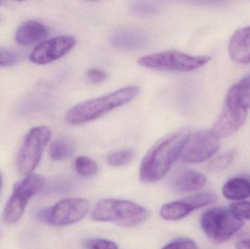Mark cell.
<instances>
[{"instance_id":"11","label":"cell","mask_w":250,"mask_h":249,"mask_svg":"<svg viewBox=\"0 0 250 249\" xmlns=\"http://www.w3.org/2000/svg\"><path fill=\"white\" fill-rule=\"evenodd\" d=\"M247 117V110L225 103L211 132L219 138L230 137L237 133L245 124Z\"/></svg>"},{"instance_id":"21","label":"cell","mask_w":250,"mask_h":249,"mask_svg":"<svg viewBox=\"0 0 250 249\" xmlns=\"http://www.w3.org/2000/svg\"><path fill=\"white\" fill-rule=\"evenodd\" d=\"M193 211L212 204L217 200V195L211 192H203L184 199Z\"/></svg>"},{"instance_id":"9","label":"cell","mask_w":250,"mask_h":249,"mask_svg":"<svg viewBox=\"0 0 250 249\" xmlns=\"http://www.w3.org/2000/svg\"><path fill=\"white\" fill-rule=\"evenodd\" d=\"M220 146V138L211 130H200L189 134L180 158L186 163H201L214 156Z\"/></svg>"},{"instance_id":"31","label":"cell","mask_w":250,"mask_h":249,"mask_svg":"<svg viewBox=\"0 0 250 249\" xmlns=\"http://www.w3.org/2000/svg\"><path fill=\"white\" fill-rule=\"evenodd\" d=\"M1 184H2V178H1V174H0V190H1Z\"/></svg>"},{"instance_id":"2","label":"cell","mask_w":250,"mask_h":249,"mask_svg":"<svg viewBox=\"0 0 250 249\" xmlns=\"http://www.w3.org/2000/svg\"><path fill=\"white\" fill-rule=\"evenodd\" d=\"M139 93L140 88L132 85L99 97L83 101L69 110L66 120L69 124L75 125L93 121L116 108L129 103Z\"/></svg>"},{"instance_id":"27","label":"cell","mask_w":250,"mask_h":249,"mask_svg":"<svg viewBox=\"0 0 250 249\" xmlns=\"http://www.w3.org/2000/svg\"><path fill=\"white\" fill-rule=\"evenodd\" d=\"M86 246L89 249H119L115 243L105 239L89 240Z\"/></svg>"},{"instance_id":"13","label":"cell","mask_w":250,"mask_h":249,"mask_svg":"<svg viewBox=\"0 0 250 249\" xmlns=\"http://www.w3.org/2000/svg\"><path fill=\"white\" fill-rule=\"evenodd\" d=\"M229 53L235 62L250 64V26L241 28L233 33L229 41Z\"/></svg>"},{"instance_id":"8","label":"cell","mask_w":250,"mask_h":249,"mask_svg":"<svg viewBox=\"0 0 250 249\" xmlns=\"http://www.w3.org/2000/svg\"><path fill=\"white\" fill-rule=\"evenodd\" d=\"M89 209V201L86 199H67L41 211L38 213V218L53 226H67L82 220L87 214Z\"/></svg>"},{"instance_id":"17","label":"cell","mask_w":250,"mask_h":249,"mask_svg":"<svg viewBox=\"0 0 250 249\" xmlns=\"http://www.w3.org/2000/svg\"><path fill=\"white\" fill-rule=\"evenodd\" d=\"M222 192L227 200L244 201L250 197V179L246 177L230 178L223 186Z\"/></svg>"},{"instance_id":"4","label":"cell","mask_w":250,"mask_h":249,"mask_svg":"<svg viewBox=\"0 0 250 249\" xmlns=\"http://www.w3.org/2000/svg\"><path fill=\"white\" fill-rule=\"evenodd\" d=\"M200 224L209 239L214 242L223 243L239 232L243 228L245 222L229 208L216 207L203 213Z\"/></svg>"},{"instance_id":"1","label":"cell","mask_w":250,"mask_h":249,"mask_svg":"<svg viewBox=\"0 0 250 249\" xmlns=\"http://www.w3.org/2000/svg\"><path fill=\"white\" fill-rule=\"evenodd\" d=\"M189 130H176L159 140L144 156L140 167V178L146 184L160 181L180 157L189 137Z\"/></svg>"},{"instance_id":"7","label":"cell","mask_w":250,"mask_h":249,"mask_svg":"<svg viewBox=\"0 0 250 249\" xmlns=\"http://www.w3.org/2000/svg\"><path fill=\"white\" fill-rule=\"evenodd\" d=\"M51 133L46 127L32 128L26 134L17 158V168L23 175L32 174L38 167Z\"/></svg>"},{"instance_id":"5","label":"cell","mask_w":250,"mask_h":249,"mask_svg":"<svg viewBox=\"0 0 250 249\" xmlns=\"http://www.w3.org/2000/svg\"><path fill=\"white\" fill-rule=\"evenodd\" d=\"M211 60L209 56H192L176 51H163L144 56L138 59L140 66L151 70L188 73L201 68Z\"/></svg>"},{"instance_id":"20","label":"cell","mask_w":250,"mask_h":249,"mask_svg":"<svg viewBox=\"0 0 250 249\" xmlns=\"http://www.w3.org/2000/svg\"><path fill=\"white\" fill-rule=\"evenodd\" d=\"M75 169L81 176L90 178L98 173L99 168L93 159L87 156H81L75 160Z\"/></svg>"},{"instance_id":"22","label":"cell","mask_w":250,"mask_h":249,"mask_svg":"<svg viewBox=\"0 0 250 249\" xmlns=\"http://www.w3.org/2000/svg\"><path fill=\"white\" fill-rule=\"evenodd\" d=\"M135 152L130 149H123L112 152L107 156V162L113 167H123L129 165L135 158Z\"/></svg>"},{"instance_id":"18","label":"cell","mask_w":250,"mask_h":249,"mask_svg":"<svg viewBox=\"0 0 250 249\" xmlns=\"http://www.w3.org/2000/svg\"><path fill=\"white\" fill-rule=\"evenodd\" d=\"M192 211H194L193 209L182 199L163 206L160 210V216L166 220L177 221L187 217Z\"/></svg>"},{"instance_id":"15","label":"cell","mask_w":250,"mask_h":249,"mask_svg":"<svg viewBox=\"0 0 250 249\" xmlns=\"http://www.w3.org/2000/svg\"><path fill=\"white\" fill-rule=\"evenodd\" d=\"M48 35V29L35 20L25 22L18 29L16 39L21 45H28L42 40Z\"/></svg>"},{"instance_id":"16","label":"cell","mask_w":250,"mask_h":249,"mask_svg":"<svg viewBox=\"0 0 250 249\" xmlns=\"http://www.w3.org/2000/svg\"><path fill=\"white\" fill-rule=\"evenodd\" d=\"M226 103L242 109H250V76L233 85L228 92Z\"/></svg>"},{"instance_id":"6","label":"cell","mask_w":250,"mask_h":249,"mask_svg":"<svg viewBox=\"0 0 250 249\" xmlns=\"http://www.w3.org/2000/svg\"><path fill=\"white\" fill-rule=\"evenodd\" d=\"M45 184L43 177L32 173L16 183L4 208V221L9 224L17 222L21 218L28 202L43 190Z\"/></svg>"},{"instance_id":"19","label":"cell","mask_w":250,"mask_h":249,"mask_svg":"<svg viewBox=\"0 0 250 249\" xmlns=\"http://www.w3.org/2000/svg\"><path fill=\"white\" fill-rule=\"evenodd\" d=\"M73 143L65 139H57L51 143L49 154L54 161H62L68 159L74 153Z\"/></svg>"},{"instance_id":"25","label":"cell","mask_w":250,"mask_h":249,"mask_svg":"<svg viewBox=\"0 0 250 249\" xmlns=\"http://www.w3.org/2000/svg\"><path fill=\"white\" fill-rule=\"evenodd\" d=\"M229 209L243 220L250 221V202H236L232 203Z\"/></svg>"},{"instance_id":"23","label":"cell","mask_w":250,"mask_h":249,"mask_svg":"<svg viewBox=\"0 0 250 249\" xmlns=\"http://www.w3.org/2000/svg\"><path fill=\"white\" fill-rule=\"evenodd\" d=\"M235 151L225 152L213 159L209 163V171L213 172H220L229 168L236 157Z\"/></svg>"},{"instance_id":"26","label":"cell","mask_w":250,"mask_h":249,"mask_svg":"<svg viewBox=\"0 0 250 249\" xmlns=\"http://www.w3.org/2000/svg\"><path fill=\"white\" fill-rule=\"evenodd\" d=\"M162 249H198L196 243L188 238H180L163 247Z\"/></svg>"},{"instance_id":"10","label":"cell","mask_w":250,"mask_h":249,"mask_svg":"<svg viewBox=\"0 0 250 249\" xmlns=\"http://www.w3.org/2000/svg\"><path fill=\"white\" fill-rule=\"evenodd\" d=\"M76 45V39L71 36H60L42 42L36 47L29 57L37 64L53 62L70 52Z\"/></svg>"},{"instance_id":"3","label":"cell","mask_w":250,"mask_h":249,"mask_svg":"<svg viewBox=\"0 0 250 249\" xmlns=\"http://www.w3.org/2000/svg\"><path fill=\"white\" fill-rule=\"evenodd\" d=\"M148 216V211L143 206L117 199L102 200L92 212V219L97 222H110L125 228L140 225Z\"/></svg>"},{"instance_id":"12","label":"cell","mask_w":250,"mask_h":249,"mask_svg":"<svg viewBox=\"0 0 250 249\" xmlns=\"http://www.w3.org/2000/svg\"><path fill=\"white\" fill-rule=\"evenodd\" d=\"M206 183L207 178L204 174L195 170L185 168L173 175L170 186L176 192L188 193L201 190Z\"/></svg>"},{"instance_id":"24","label":"cell","mask_w":250,"mask_h":249,"mask_svg":"<svg viewBox=\"0 0 250 249\" xmlns=\"http://www.w3.org/2000/svg\"><path fill=\"white\" fill-rule=\"evenodd\" d=\"M131 8L134 13L143 16H151L160 10V7L155 3L144 1H134Z\"/></svg>"},{"instance_id":"29","label":"cell","mask_w":250,"mask_h":249,"mask_svg":"<svg viewBox=\"0 0 250 249\" xmlns=\"http://www.w3.org/2000/svg\"><path fill=\"white\" fill-rule=\"evenodd\" d=\"M88 79L93 83H100L107 78V73L98 68L89 69L86 72Z\"/></svg>"},{"instance_id":"14","label":"cell","mask_w":250,"mask_h":249,"mask_svg":"<svg viewBox=\"0 0 250 249\" xmlns=\"http://www.w3.org/2000/svg\"><path fill=\"white\" fill-rule=\"evenodd\" d=\"M148 38L145 34L136 29H124L113 34L111 42L116 48L135 50L146 45Z\"/></svg>"},{"instance_id":"30","label":"cell","mask_w":250,"mask_h":249,"mask_svg":"<svg viewBox=\"0 0 250 249\" xmlns=\"http://www.w3.org/2000/svg\"><path fill=\"white\" fill-rule=\"evenodd\" d=\"M236 249H250V238L242 239L238 241L236 244Z\"/></svg>"},{"instance_id":"28","label":"cell","mask_w":250,"mask_h":249,"mask_svg":"<svg viewBox=\"0 0 250 249\" xmlns=\"http://www.w3.org/2000/svg\"><path fill=\"white\" fill-rule=\"evenodd\" d=\"M18 61V57L15 53L0 48V66L7 67V66L14 65Z\"/></svg>"}]
</instances>
